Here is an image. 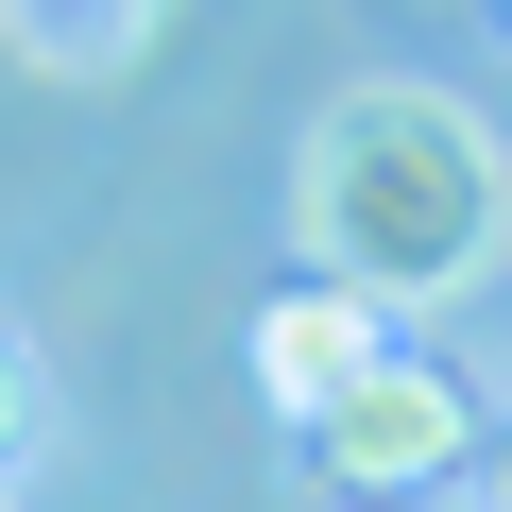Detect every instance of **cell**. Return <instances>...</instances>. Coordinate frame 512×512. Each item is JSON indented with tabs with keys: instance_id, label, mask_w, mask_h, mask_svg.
I'll list each match as a JSON object with an SVG mask.
<instances>
[{
	"instance_id": "7",
	"label": "cell",
	"mask_w": 512,
	"mask_h": 512,
	"mask_svg": "<svg viewBox=\"0 0 512 512\" xmlns=\"http://www.w3.org/2000/svg\"><path fill=\"white\" fill-rule=\"evenodd\" d=\"M495 18H512V0H495Z\"/></svg>"
},
{
	"instance_id": "2",
	"label": "cell",
	"mask_w": 512,
	"mask_h": 512,
	"mask_svg": "<svg viewBox=\"0 0 512 512\" xmlns=\"http://www.w3.org/2000/svg\"><path fill=\"white\" fill-rule=\"evenodd\" d=\"M461 461H478V410H461V376H427V359H376V376H342V393L308 410L325 512H410V495H444Z\"/></svg>"
},
{
	"instance_id": "5",
	"label": "cell",
	"mask_w": 512,
	"mask_h": 512,
	"mask_svg": "<svg viewBox=\"0 0 512 512\" xmlns=\"http://www.w3.org/2000/svg\"><path fill=\"white\" fill-rule=\"evenodd\" d=\"M18 444H35V342L0 325V461H18Z\"/></svg>"
},
{
	"instance_id": "4",
	"label": "cell",
	"mask_w": 512,
	"mask_h": 512,
	"mask_svg": "<svg viewBox=\"0 0 512 512\" xmlns=\"http://www.w3.org/2000/svg\"><path fill=\"white\" fill-rule=\"evenodd\" d=\"M171 0H0V69H35V86H120L154 52Z\"/></svg>"
},
{
	"instance_id": "8",
	"label": "cell",
	"mask_w": 512,
	"mask_h": 512,
	"mask_svg": "<svg viewBox=\"0 0 512 512\" xmlns=\"http://www.w3.org/2000/svg\"><path fill=\"white\" fill-rule=\"evenodd\" d=\"M0 512H18V495H0Z\"/></svg>"
},
{
	"instance_id": "1",
	"label": "cell",
	"mask_w": 512,
	"mask_h": 512,
	"mask_svg": "<svg viewBox=\"0 0 512 512\" xmlns=\"http://www.w3.org/2000/svg\"><path fill=\"white\" fill-rule=\"evenodd\" d=\"M291 222H308V274H342L376 308H444L512 239V154L444 86H342L291 154Z\"/></svg>"
},
{
	"instance_id": "6",
	"label": "cell",
	"mask_w": 512,
	"mask_h": 512,
	"mask_svg": "<svg viewBox=\"0 0 512 512\" xmlns=\"http://www.w3.org/2000/svg\"><path fill=\"white\" fill-rule=\"evenodd\" d=\"M461 478H478V512H512V427H495V444H478Z\"/></svg>"
},
{
	"instance_id": "3",
	"label": "cell",
	"mask_w": 512,
	"mask_h": 512,
	"mask_svg": "<svg viewBox=\"0 0 512 512\" xmlns=\"http://www.w3.org/2000/svg\"><path fill=\"white\" fill-rule=\"evenodd\" d=\"M376 359H393V308H376V291H342V274H308V291L256 308V393H274L291 427H308L342 376H376Z\"/></svg>"
}]
</instances>
